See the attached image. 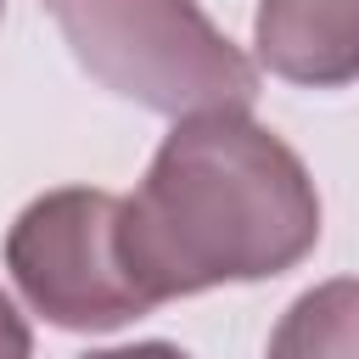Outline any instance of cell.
<instances>
[{"label":"cell","instance_id":"1","mask_svg":"<svg viewBox=\"0 0 359 359\" xmlns=\"http://www.w3.org/2000/svg\"><path fill=\"white\" fill-rule=\"evenodd\" d=\"M320 236L303 163L241 112L185 118L118 213V252L146 303L213 280H258Z\"/></svg>","mask_w":359,"mask_h":359},{"label":"cell","instance_id":"2","mask_svg":"<svg viewBox=\"0 0 359 359\" xmlns=\"http://www.w3.org/2000/svg\"><path fill=\"white\" fill-rule=\"evenodd\" d=\"M73 56L129 101L157 112H241L258 73L191 0H45Z\"/></svg>","mask_w":359,"mask_h":359},{"label":"cell","instance_id":"3","mask_svg":"<svg viewBox=\"0 0 359 359\" xmlns=\"http://www.w3.org/2000/svg\"><path fill=\"white\" fill-rule=\"evenodd\" d=\"M118 213L123 202L107 191H56L17 219L6 241L11 275L56 325L101 331L151 309L123 269Z\"/></svg>","mask_w":359,"mask_h":359},{"label":"cell","instance_id":"4","mask_svg":"<svg viewBox=\"0 0 359 359\" xmlns=\"http://www.w3.org/2000/svg\"><path fill=\"white\" fill-rule=\"evenodd\" d=\"M258 50L280 79L348 84L359 79V0H264Z\"/></svg>","mask_w":359,"mask_h":359},{"label":"cell","instance_id":"5","mask_svg":"<svg viewBox=\"0 0 359 359\" xmlns=\"http://www.w3.org/2000/svg\"><path fill=\"white\" fill-rule=\"evenodd\" d=\"M269 359H359V280H325L292 303Z\"/></svg>","mask_w":359,"mask_h":359},{"label":"cell","instance_id":"6","mask_svg":"<svg viewBox=\"0 0 359 359\" xmlns=\"http://www.w3.org/2000/svg\"><path fill=\"white\" fill-rule=\"evenodd\" d=\"M0 359H28V325L6 292H0Z\"/></svg>","mask_w":359,"mask_h":359},{"label":"cell","instance_id":"7","mask_svg":"<svg viewBox=\"0 0 359 359\" xmlns=\"http://www.w3.org/2000/svg\"><path fill=\"white\" fill-rule=\"evenodd\" d=\"M90 359H185L180 348H163V342H140V348H118V353H90Z\"/></svg>","mask_w":359,"mask_h":359}]
</instances>
